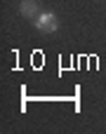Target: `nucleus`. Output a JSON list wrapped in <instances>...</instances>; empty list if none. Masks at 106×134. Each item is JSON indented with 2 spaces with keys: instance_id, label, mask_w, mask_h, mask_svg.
Masks as SVG:
<instances>
[{
  "instance_id": "1",
  "label": "nucleus",
  "mask_w": 106,
  "mask_h": 134,
  "mask_svg": "<svg viewBox=\"0 0 106 134\" xmlns=\"http://www.w3.org/2000/svg\"><path fill=\"white\" fill-rule=\"evenodd\" d=\"M35 28L43 31V33H54L59 28V21H57V14L52 12H40L35 16Z\"/></svg>"
},
{
  "instance_id": "2",
  "label": "nucleus",
  "mask_w": 106,
  "mask_h": 134,
  "mask_svg": "<svg viewBox=\"0 0 106 134\" xmlns=\"http://www.w3.org/2000/svg\"><path fill=\"white\" fill-rule=\"evenodd\" d=\"M19 12H21L24 16H33V14H38V2H35V0H21Z\"/></svg>"
}]
</instances>
